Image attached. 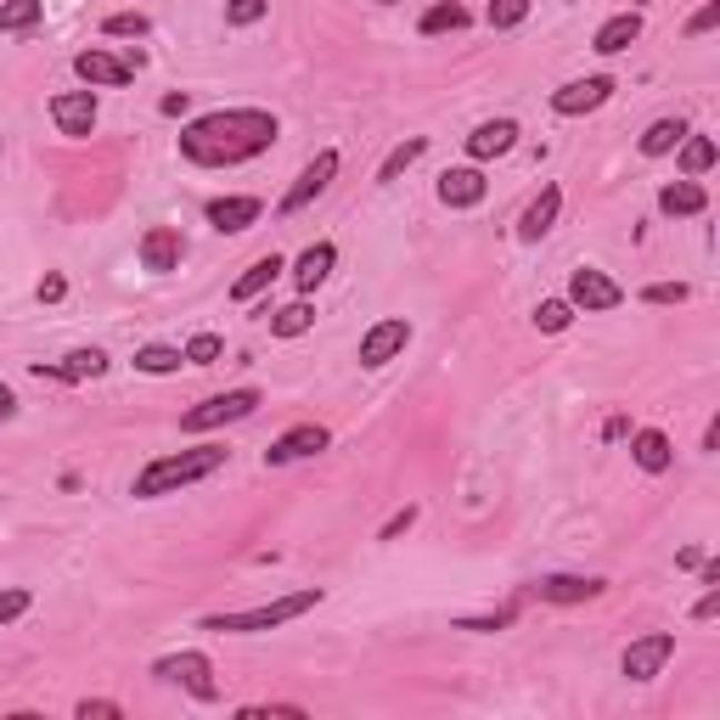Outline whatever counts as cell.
<instances>
[{"mask_svg":"<svg viewBox=\"0 0 720 720\" xmlns=\"http://www.w3.org/2000/svg\"><path fill=\"white\" fill-rule=\"evenodd\" d=\"M277 136H282V124L264 108H214L180 130V158L198 169H237V163L270 152Z\"/></svg>","mask_w":720,"mask_h":720,"instance_id":"obj_1","label":"cell"},{"mask_svg":"<svg viewBox=\"0 0 720 720\" xmlns=\"http://www.w3.org/2000/svg\"><path fill=\"white\" fill-rule=\"evenodd\" d=\"M231 450L226 444H192V450H174V457H158L136 473V501H158V496H174V490H187V484H203L209 473L226 468Z\"/></svg>","mask_w":720,"mask_h":720,"instance_id":"obj_2","label":"cell"},{"mask_svg":"<svg viewBox=\"0 0 720 720\" xmlns=\"http://www.w3.org/2000/svg\"><path fill=\"white\" fill-rule=\"evenodd\" d=\"M321 586H304V591H288V597H277V602H259V608H237V613H209L203 619V630H220V637H253V630H277V624H288V619H299V613H310V608H321Z\"/></svg>","mask_w":720,"mask_h":720,"instance_id":"obj_3","label":"cell"},{"mask_svg":"<svg viewBox=\"0 0 720 720\" xmlns=\"http://www.w3.org/2000/svg\"><path fill=\"white\" fill-rule=\"evenodd\" d=\"M259 389H226V394H209L203 406H192L187 417H180V428L187 433H209V428H226V422H242L259 411Z\"/></svg>","mask_w":720,"mask_h":720,"instance_id":"obj_4","label":"cell"},{"mask_svg":"<svg viewBox=\"0 0 720 720\" xmlns=\"http://www.w3.org/2000/svg\"><path fill=\"white\" fill-rule=\"evenodd\" d=\"M152 676H158V681H174V687H187L198 703H214V698H220V681H214L209 653H169V659L152 664Z\"/></svg>","mask_w":720,"mask_h":720,"instance_id":"obj_5","label":"cell"},{"mask_svg":"<svg viewBox=\"0 0 720 720\" xmlns=\"http://www.w3.org/2000/svg\"><path fill=\"white\" fill-rule=\"evenodd\" d=\"M569 304H574V310H586V316H608V310H619V304H624V288L608 277V270L580 264V270H569Z\"/></svg>","mask_w":720,"mask_h":720,"instance_id":"obj_6","label":"cell"},{"mask_svg":"<svg viewBox=\"0 0 720 720\" xmlns=\"http://www.w3.org/2000/svg\"><path fill=\"white\" fill-rule=\"evenodd\" d=\"M406 343H411V321H406V316H383V321H372L367 338H360V367H367V372L389 367L394 354H406Z\"/></svg>","mask_w":720,"mask_h":720,"instance_id":"obj_7","label":"cell"},{"mask_svg":"<svg viewBox=\"0 0 720 720\" xmlns=\"http://www.w3.org/2000/svg\"><path fill=\"white\" fill-rule=\"evenodd\" d=\"M670 659H676V637L670 630H653V637H637L624 648L619 670H624V681H653V676H664Z\"/></svg>","mask_w":720,"mask_h":720,"instance_id":"obj_8","label":"cell"},{"mask_svg":"<svg viewBox=\"0 0 720 720\" xmlns=\"http://www.w3.org/2000/svg\"><path fill=\"white\" fill-rule=\"evenodd\" d=\"M613 79L608 73H591V79H569L563 90H552V113L558 119H586V113H597L608 97H613Z\"/></svg>","mask_w":720,"mask_h":720,"instance_id":"obj_9","label":"cell"},{"mask_svg":"<svg viewBox=\"0 0 720 720\" xmlns=\"http://www.w3.org/2000/svg\"><path fill=\"white\" fill-rule=\"evenodd\" d=\"M332 174H338V152L327 147V152H316V158L304 163V174H299V180H293V187H288V198H282V209H277V214L288 220V214H299V209H310V203H316V198H321V192L332 187Z\"/></svg>","mask_w":720,"mask_h":720,"instance_id":"obj_10","label":"cell"},{"mask_svg":"<svg viewBox=\"0 0 720 720\" xmlns=\"http://www.w3.org/2000/svg\"><path fill=\"white\" fill-rule=\"evenodd\" d=\"M332 444V433L321 428V422H299V428H288L277 444L264 450V468H288V462H304V457H316V450H327Z\"/></svg>","mask_w":720,"mask_h":720,"instance_id":"obj_11","label":"cell"},{"mask_svg":"<svg viewBox=\"0 0 720 720\" xmlns=\"http://www.w3.org/2000/svg\"><path fill=\"white\" fill-rule=\"evenodd\" d=\"M73 73H79L90 90H124V84L136 79V62H119L113 51H97V46H90V51L73 57Z\"/></svg>","mask_w":720,"mask_h":720,"instance_id":"obj_12","label":"cell"},{"mask_svg":"<svg viewBox=\"0 0 720 720\" xmlns=\"http://www.w3.org/2000/svg\"><path fill=\"white\" fill-rule=\"evenodd\" d=\"M51 124L62 136H90L97 130V90H62V97H51Z\"/></svg>","mask_w":720,"mask_h":720,"instance_id":"obj_13","label":"cell"},{"mask_svg":"<svg viewBox=\"0 0 720 720\" xmlns=\"http://www.w3.org/2000/svg\"><path fill=\"white\" fill-rule=\"evenodd\" d=\"M484 192H490V180H484L479 163H468V169H444V174H439V203H444V209H479Z\"/></svg>","mask_w":720,"mask_h":720,"instance_id":"obj_14","label":"cell"},{"mask_svg":"<svg viewBox=\"0 0 720 720\" xmlns=\"http://www.w3.org/2000/svg\"><path fill=\"white\" fill-rule=\"evenodd\" d=\"M529 591L540 602H591V597L608 591V580H597V574H547V580H534Z\"/></svg>","mask_w":720,"mask_h":720,"instance_id":"obj_15","label":"cell"},{"mask_svg":"<svg viewBox=\"0 0 720 720\" xmlns=\"http://www.w3.org/2000/svg\"><path fill=\"white\" fill-rule=\"evenodd\" d=\"M136 253H141V270H158V277H163V270H180V253H187V242H180L174 226H152Z\"/></svg>","mask_w":720,"mask_h":720,"instance_id":"obj_16","label":"cell"},{"mask_svg":"<svg viewBox=\"0 0 720 720\" xmlns=\"http://www.w3.org/2000/svg\"><path fill=\"white\" fill-rule=\"evenodd\" d=\"M512 147H518V124H512V119H484V124L468 136V158H473V163L507 158Z\"/></svg>","mask_w":720,"mask_h":720,"instance_id":"obj_17","label":"cell"},{"mask_svg":"<svg viewBox=\"0 0 720 720\" xmlns=\"http://www.w3.org/2000/svg\"><path fill=\"white\" fill-rule=\"evenodd\" d=\"M259 214H264V203H259V198H209V209H203V220H209L214 231H226V237L248 231Z\"/></svg>","mask_w":720,"mask_h":720,"instance_id":"obj_18","label":"cell"},{"mask_svg":"<svg viewBox=\"0 0 720 720\" xmlns=\"http://www.w3.org/2000/svg\"><path fill=\"white\" fill-rule=\"evenodd\" d=\"M642 40V12H613L597 34H591V51L597 57H619V51H630Z\"/></svg>","mask_w":720,"mask_h":720,"instance_id":"obj_19","label":"cell"},{"mask_svg":"<svg viewBox=\"0 0 720 720\" xmlns=\"http://www.w3.org/2000/svg\"><path fill=\"white\" fill-rule=\"evenodd\" d=\"M558 209H563V187H540V198L518 220V242H540V237L558 226Z\"/></svg>","mask_w":720,"mask_h":720,"instance_id":"obj_20","label":"cell"},{"mask_svg":"<svg viewBox=\"0 0 720 720\" xmlns=\"http://www.w3.org/2000/svg\"><path fill=\"white\" fill-rule=\"evenodd\" d=\"M102 372H108L102 349H73L62 367H34V378H51V383H84V378H102Z\"/></svg>","mask_w":720,"mask_h":720,"instance_id":"obj_21","label":"cell"},{"mask_svg":"<svg viewBox=\"0 0 720 720\" xmlns=\"http://www.w3.org/2000/svg\"><path fill=\"white\" fill-rule=\"evenodd\" d=\"M332 264H338V248H332V242H310V248L293 259V282H299V293H316V288L332 277Z\"/></svg>","mask_w":720,"mask_h":720,"instance_id":"obj_22","label":"cell"},{"mask_svg":"<svg viewBox=\"0 0 720 720\" xmlns=\"http://www.w3.org/2000/svg\"><path fill=\"white\" fill-rule=\"evenodd\" d=\"M282 270H288V259H282V253H264V259H253V264L242 270V277H237V288H231V299H237V304H248V299H259V293H264L270 282H277V277H282Z\"/></svg>","mask_w":720,"mask_h":720,"instance_id":"obj_23","label":"cell"},{"mask_svg":"<svg viewBox=\"0 0 720 720\" xmlns=\"http://www.w3.org/2000/svg\"><path fill=\"white\" fill-rule=\"evenodd\" d=\"M630 457H637L642 473H664L676 462V450H670V433L659 428H642V433H630Z\"/></svg>","mask_w":720,"mask_h":720,"instance_id":"obj_24","label":"cell"},{"mask_svg":"<svg viewBox=\"0 0 720 720\" xmlns=\"http://www.w3.org/2000/svg\"><path fill=\"white\" fill-rule=\"evenodd\" d=\"M659 209H664L670 220H692V214L709 209V192L698 187V180H670V187L659 192Z\"/></svg>","mask_w":720,"mask_h":720,"instance_id":"obj_25","label":"cell"},{"mask_svg":"<svg viewBox=\"0 0 720 720\" xmlns=\"http://www.w3.org/2000/svg\"><path fill=\"white\" fill-rule=\"evenodd\" d=\"M468 23H473V12L462 7V0H439V7L422 12L417 29H422V34H457V29H468Z\"/></svg>","mask_w":720,"mask_h":720,"instance_id":"obj_26","label":"cell"},{"mask_svg":"<svg viewBox=\"0 0 720 720\" xmlns=\"http://www.w3.org/2000/svg\"><path fill=\"white\" fill-rule=\"evenodd\" d=\"M687 141V119H653L648 130H642V158H664V152H676Z\"/></svg>","mask_w":720,"mask_h":720,"instance_id":"obj_27","label":"cell"},{"mask_svg":"<svg viewBox=\"0 0 720 720\" xmlns=\"http://www.w3.org/2000/svg\"><path fill=\"white\" fill-rule=\"evenodd\" d=\"M46 18V0H7L0 7V34H34Z\"/></svg>","mask_w":720,"mask_h":720,"instance_id":"obj_28","label":"cell"},{"mask_svg":"<svg viewBox=\"0 0 720 720\" xmlns=\"http://www.w3.org/2000/svg\"><path fill=\"white\" fill-rule=\"evenodd\" d=\"M714 158H720L714 136H692V130H687V141H681V174H687V180H698V174H709V169H714Z\"/></svg>","mask_w":720,"mask_h":720,"instance_id":"obj_29","label":"cell"},{"mask_svg":"<svg viewBox=\"0 0 720 720\" xmlns=\"http://www.w3.org/2000/svg\"><path fill=\"white\" fill-rule=\"evenodd\" d=\"M180 367H187V354L169 349V343H147V349H136V372H147V378H169V372H180Z\"/></svg>","mask_w":720,"mask_h":720,"instance_id":"obj_30","label":"cell"},{"mask_svg":"<svg viewBox=\"0 0 720 720\" xmlns=\"http://www.w3.org/2000/svg\"><path fill=\"white\" fill-rule=\"evenodd\" d=\"M310 327H316V310H310L304 299L270 310V332H277V338H299V332H310Z\"/></svg>","mask_w":720,"mask_h":720,"instance_id":"obj_31","label":"cell"},{"mask_svg":"<svg viewBox=\"0 0 720 720\" xmlns=\"http://www.w3.org/2000/svg\"><path fill=\"white\" fill-rule=\"evenodd\" d=\"M422 152H428V136H411V141H400V147H394V152L383 158L378 180H383V187H389V180H400V174H406V169H411V163H417Z\"/></svg>","mask_w":720,"mask_h":720,"instance_id":"obj_32","label":"cell"},{"mask_svg":"<svg viewBox=\"0 0 720 720\" xmlns=\"http://www.w3.org/2000/svg\"><path fill=\"white\" fill-rule=\"evenodd\" d=\"M569 321H574V304H569V299H540V304H534V327H540V332H563Z\"/></svg>","mask_w":720,"mask_h":720,"instance_id":"obj_33","label":"cell"},{"mask_svg":"<svg viewBox=\"0 0 720 720\" xmlns=\"http://www.w3.org/2000/svg\"><path fill=\"white\" fill-rule=\"evenodd\" d=\"M529 7H534V0H490L484 18H490V29H518L529 18Z\"/></svg>","mask_w":720,"mask_h":720,"instance_id":"obj_34","label":"cell"},{"mask_svg":"<svg viewBox=\"0 0 720 720\" xmlns=\"http://www.w3.org/2000/svg\"><path fill=\"white\" fill-rule=\"evenodd\" d=\"M147 29H152V23H147L141 12H113V18L102 23V34H108V40H141Z\"/></svg>","mask_w":720,"mask_h":720,"instance_id":"obj_35","label":"cell"},{"mask_svg":"<svg viewBox=\"0 0 720 720\" xmlns=\"http://www.w3.org/2000/svg\"><path fill=\"white\" fill-rule=\"evenodd\" d=\"M220 349H226V343H220L214 332H198V338H192L187 349H180V354H187V367H214V360H220Z\"/></svg>","mask_w":720,"mask_h":720,"instance_id":"obj_36","label":"cell"},{"mask_svg":"<svg viewBox=\"0 0 720 720\" xmlns=\"http://www.w3.org/2000/svg\"><path fill=\"white\" fill-rule=\"evenodd\" d=\"M518 619V608L507 602V608H496V613H479V619H457V630H479V637H490V630H507Z\"/></svg>","mask_w":720,"mask_h":720,"instance_id":"obj_37","label":"cell"},{"mask_svg":"<svg viewBox=\"0 0 720 720\" xmlns=\"http://www.w3.org/2000/svg\"><path fill=\"white\" fill-rule=\"evenodd\" d=\"M242 720H304V709L299 703H248V709H237Z\"/></svg>","mask_w":720,"mask_h":720,"instance_id":"obj_38","label":"cell"},{"mask_svg":"<svg viewBox=\"0 0 720 720\" xmlns=\"http://www.w3.org/2000/svg\"><path fill=\"white\" fill-rule=\"evenodd\" d=\"M642 304H687V282H648Z\"/></svg>","mask_w":720,"mask_h":720,"instance_id":"obj_39","label":"cell"},{"mask_svg":"<svg viewBox=\"0 0 720 720\" xmlns=\"http://www.w3.org/2000/svg\"><path fill=\"white\" fill-rule=\"evenodd\" d=\"M714 23H720V0H703V7L687 18V29H681V34H687V40H698V34H709Z\"/></svg>","mask_w":720,"mask_h":720,"instance_id":"obj_40","label":"cell"},{"mask_svg":"<svg viewBox=\"0 0 720 720\" xmlns=\"http://www.w3.org/2000/svg\"><path fill=\"white\" fill-rule=\"evenodd\" d=\"M259 18H264V0H231V7H226V23H237V29H248Z\"/></svg>","mask_w":720,"mask_h":720,"instance_id":"obj_41","label":"cell"},{"mask_svg":"<svg viewBox=\"0 0 720 720\" xmlns=\"http://www.w3.org/2000/svg\"><path fill=\"white\" fill-rule=\"evenodd\" d=\"M73 714H79V720H119L124 709H119V703H108V698H84Z\"/></svg>","mask_w":720,"mask_h":720,"instance_id":"obj_42","label":"cell"},{"mask_svg":"<svg viewBox=\"0 0 720 720\" xmlns=\"http://www.w3.org/2000/svg\"><path fill=\"white\" fill-rule=\"evenodd\" d=\"M29 613V591H0V624H12Z\"/></svg>","mask_w":720,"mask_h":720,"instance_id":"obj_43","label":"cell"},{"mask_svg":"<svg viewBox=\"0 0 720 720\" xmlns=\"http://www.w3.org/2000/svg\"><path fill=\"white\" fill-rule=\"evenodd\" d=\"M411 523H417V507H400V512H394V518H389V523L378 529V540H400V534H406Z\"/></svg>","mask_w":720,"mask_h":720,"instance_id":"obj_44","label":"cell"},{"mask_svg":"<svg viewBox=\"0 0 720 720\" xmlns=\"http://www.w3.org/2000/svg\"><path fill=\"white\" fill-rule=\"evenodd\" d=\"M34 293H40V304H62V299H68V277H57V270H51V277H46Z\"/></svg>","mask_w":720,"mask_h":720,"instance_id":"obj_45","label":"cell"},{"mask_svg":"<svg viewBox=\"0 0 720 720\" xmlns=\"http://www.w3.org/2000/svg\"><path fill=\"white\" fill-rule=\"evenodd\" d=\"M714 613H720V586H709V591L692 602V619H714Z\"/></svg>","mask_w":720,"mask_h":720,"instance_id":"obj_46","label":"cell"},{"mask_svg":"<svg viewBox=\"0 0 720 720\" xmlns=\"http://www.w3.org/2000/svg\"><path fill=\"white\" fill-rule=\"evenodd\" d=\"M12 417H18V394L0 383V422H12Z\"/></svg>","mask_w":720,"mask_h":720,"instance_id":"obj_47","label":"cell"},{"mask_svg":"<svg viewBox=\"0 0 720 720\" xmlns=\"http://www.w3.org/2000/svg\"><path fill=\"white\" fill-rule=\"evenodd\" d=\"M192 108V97H187V90H174V97H163V113L174 119V113H187Z\"/></svg>","mask_w":720,"mask_h":720,"instance_id":"obj_48","label":"cell"},{"mask_svg":"<svg viewBox=\"0 0 720 720\" xmlns=\"http://www.w3.org/2000/svg\"><path fill=\"white\" fill-rule=\"evenodd\" d=\"M624 433H630L624 417H608V422H602V439H624Z\"/></svg>","mask_w":720,"mask_h":720,"instance_id":"obj_49","label":"cell"},{"mask_svg":"<svg viewBox=\"0 0 720 720\" xmlns=\"http://www.w3.org/2000/svg\"><path fill=\"white\" fill-rule=\"evenodd\" d=\"M698 580H703V586H720V563H698Z\"/></svg>","mask_w":720,"mask_h":720,"instance_id":"obj_50","label":"cell"},{"mask_svg":"<svg viewBox=\"0 0 720 720\" xmlns=\"http://www.w3.org/2000/svg\"><path fill=\"white\" fill-rule=\"evenodd\" d=\"M378 7H394V0H378Z\"/></svg>","mask_w":720,"mask_h":720,"instance_id":"obj_51","label":"cell"}]
</instances>
